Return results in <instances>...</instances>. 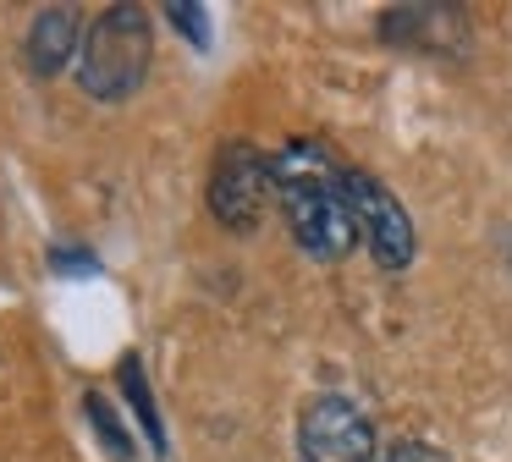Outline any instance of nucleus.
I'll use <instances>...</instances> for the list:
<instances>
[{"label": "nucleus", "instance_id": "f257e3e1", "mask_svg": "<svg viewBox=\"0 0 512 462\" xmlns=\"http://www.w3.org/2000/svg\"><path fill=\"white\" fill-rule=\"evenodd\" d=\"M270 171H276V209L287 220L298 253H309L314 264L347 259L358 248V220L347 209L342 165L331 160V149L292 138L270 154Z\"/></svg>", "mask_w": 512, "mask_h": 462}, {"label": "nucleus", "instance_id": "f03ea898", "mask_svg": "<svg viewBox=\"0 0 512 462\" xmlns=\"http://www.w3.org/2000/svg\"><path fill=\"white\" fill-rule=\"evenodd\" d=\"M155 66V28L138 0H116L89 22L78 50V88L94 105H127L149 83Z\"/></svg>", "mask_w": 512, "mask_h": 462}, {"label": "nucleus", "instance_id": "7ed1b4c3", "mask_svg": "<svg viewBox=\"0 0 512 462\" xmlns=\"http://www.w3.org/2000/svg\"><path fill=\"white\" fill-rule=\"evenodd\" d=\"M204 198H210V215L221 220L226 231L254 237V231L265 226L270 204H276L270 149L243 143V138L221 143V149H215V165H210V187H204Z\"/></svg>", "mask_w": 512, "mask_h": 462}, {"label": "nucleus", "instance_id": "20e7f679", "mask_svg": "<svg viewBox=\"0 0 512 462\" xmlns=\"http://www.w3.org/2000/svg\"><path fill=\"white\" fill-rule=\"evenodd\" d=\"M342 187H347V209L358 220V242L369 248V259L386 275L408 270L419 259V226H413L408 204L391 193L380 176L358 171V165H342Z\"/></svg>", "mask_w": 512, "mask_h": 462}, {"label": "nucleus", "instance_id": "39448f33", "mask_svg": "<svg viewBox=\"0 0 512 462\" xmlns=\"http://www.w3.org/2000/svg\"><path fill=\"white\" fill-rule=\"evenodd\" d=\"M298 462H380L375 418L342 391H320L298 407Z\"/></svg>", "mask_w": 512, "mask_h": 462}, {"label": "nucleus", "instance_id": "423d86ee", "mask_svg": "<svg viewBox=\"0 0 512 462\" xmlns=\"http://www.w3.org/2000/svg\"><path fill=\"white\" fill-rule=\"evenodd\" d=\"M83 17H78V6H45V11H34V22H28V33H23V61H28V72L34 77H61L72 61H78V50H83Z\"/></svg>", "mask_w": 512, "mask_h": 462}, {"label": "nucleus", "instance_id": "0eeeda50", "mask_svg": "<svg viewBox=\"0 0 512 462\" xmlns=\"http://www.w3.org/2000/svg\"><path fill=\"white\" fill-rule=\"evenodd\" d=\"M380 33H386V44H402V50L452 55V50H463L468 22L457 6H397L380 17Z\"/></svg>", "mask_w": 512, "mask_h": 462}, {"label": "nucleus", "instance_id": "6e6552de", "mask_svg": "<svg viewBox=\"0 0 512 462\" xmlns=\"http://www.w3.org/2000/svg\"><path fill=\"white\" fill-rule=\"evenodd\" d=\"M116 385H122L127 407H133V418H138V435H144V440H149V451H155V457L166 462V457H171L166 418H160L155 385H149V374H144V358H138V352H122V363H116Z\"/></svg>", "mask_w": 512, "mask_h": 462}, {"label": "nucleus", "instance_id": "1a4fd4ad", "mask_svg": "<svg viewBox=\"0 0 512 462\" xmlns=\"http://www.w3.org/2000/svg\"><path fill=\"white\" fill-rule=\"evenodd\" d=\"M83 424H89V435L100 440V451H105L111 462H138L133 429L122 424V413H116V407L105 402L100 391H83Z\"/></svg>", "mask_w": 512, "mask_h": 462}, {"label": "nucleus", "instance_id": "9d476101", "mask_svg": "<svg viewBox=\"0 0 512 462\" xmlns=\"http://www.w3.org/2000/svg\"><path fill=\"white\" fill-rule=\"evenodd\" d=\"M45 270L50 275H72V281H89V275H100V253L89 248V242H50L45 253Z\"/></svg>", "mask_w": 512, "mask_h": 462}, {"label": "nucleus", "instance_id": "9b49d317", "mask_svg": "<svg viewBox=\"0 0 512 462\" xmlns=\"http://www.w3.org/2000/svg\"><path fill=\"white\" fill-rule=\"evenodd\" d=\"M166 22L193 44V50H210V44H215V33H210V6H199V0H171V6H166Z\"/></svg>", "mask_w": 512, "mask_h": 462}, {"label": "nucleus", "instance_id": "f8f14e48", "mask_svg": "<svg viewBox=\"0 0 512 462\" xmlns=\"http://www.w3.org/2000/svg\"><path fill=\"white\" fill-rule=\"evenodd\" d=\"M380 462H452L446 451H435L430 440H397V446L380 451Z\"/></svg>", "mask_w": 512, "mask_h": 462}, {"label": "nucleus", "instance_id": "ddd939ff", "mask_svg": "<svg viewBox=\"0 0 512 462\" xmlns=\"http://www.w3.org/2000/svg\"><path fill=\"white\" fill-rule=\"evenodd\" d=\"M507 264H512V237H507Z\"/></svg>", "mask_w": 512, "mask_h": 462}]
</instances>
